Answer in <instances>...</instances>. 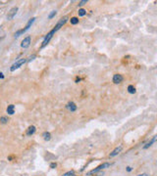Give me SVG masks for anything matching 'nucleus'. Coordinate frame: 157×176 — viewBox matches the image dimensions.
Returning a JSON list of instances; mask_svg holds the SVG:
<instances>
[{"mask_svg": "<svg viewBox=\"0 0 157 176\" xmlns=\"http://www.w3.org/2000/svg\"><path fill=\"white\" fill-rule=\"evenodd\" d=\"M34 21H35V18H34H34H31V19H30V20H29V22L27 23L26 27H24V29H22V30H18V31H16L15 34H14V36H15L16 38H17V37H19L21 34H23L24 33H26V31L31 27V25H33V24L34 23Z\"/></svg>", "mask_w": 157, "mask_h": 176, "instance_id": "f257e3e1", "label": "nucleus"}, {"mask_svg": "<svg viewBox=\"0 0 157 176\" xmlns=\"http://www.w3.org/2000/svg\"><path fill=\"white\" fill-rule=\"evenodd\" d=\"M28 61V60L26 59V58H22V59H19V60H17L13 65L11 66V68H10V71H15L16 70H18L19 68H21L24 64H25L26 62Z\"/></svg>", "mask_w": 157, "mask_h": 176, "instance_id": "f03ea898", "label": "nucleus"}, {"mask_svg": "<svg viewBox=\"0 0 157 176\" xmlns=\"http://www.w3.org/2000/svg\"><path fill=\"white\" fill-rule=\"evenodd\" d=\"M109 166H110V163H108V162H104V163H102V165H98L97 167H96V168H94V169L90 170V172L87 173V175H91V174L97 173L98 171L102 170V169H105V168H107V167H109Z\"/></svg>", "mask_w": 157, "mask_h": 176, "instance_id": "7ed1b4c3", "label": "nucleus"}, {"mask_svg": "<svg viewBox=\"0 0 157 176\" xmlns=\"http://www.w3.org/2000/svg\"><path fill=\"white\" fill-rule=\"evenodd\" d=\"M55 33V31L52 30L50 33H48L46 35H45V37H44V39H43V41H42V44H41V48H43V47H45L48 43H49V41L51 40V38L53 37V34Z\"/></svg>", "mask_w": 157, "mask_h": 176, "instance_id": "20e7f679", "label": "nucleus"}, {"mask_svg": "<svg viewBox=\"0 0 157 176\" xmlns=\"http://www.w3.org/2000/svg\"><path fill=\"white\" fill-rule=\"evenodd\" d=\"M18 7H13L11 8V9L9 10V12H8L7 14V20H9V21H11V20H13L14 17L16 15H17V12H18Z\"/></svg>", "mask_w": 157, "mask_h": 176, "instance_id": "39448f33", "label": "nucleus"}, {"mask_svg": "<svg viewBox=\"0 0 157 176\" xmlns=\"http://www.w3.org/2000/svg\"><path fill=\"white\" fill-rule=\"evenodd\" d=\"M66 22H67V17H64V18H62V19H60V20H59V22H58L57 24H56V26H55V27L53 29V30L56 33V31L59 30L64 25H65Z\"/></svg>", "mask_w": 157, "mask_h": 176, "instance_id": "423d86ee", "label": "nucleus"}, {"mask_svg": "<svg viewBox=\"0 0 157 176\" xmlns=\"http://www.w3.org/2000/svg\"><path fill=\"white\" fill-rule=\"evenodd\" d=\"M31 45V36H27L26 38L23 39V41L21 42V47L22 48H29Z\"/></svg>", "mask_w": 157, "mask_h": 176, "instance_id": "0eeeda50", "label": "nucleus"}, {"mask_svg": "<svg viewBox=\"0 0 157 176\" xmlns=\"http://www.w3.org/2000/svg\"><path fill=\"white\" fill-rule=\"evenodd\" d=\"M123 79H124V77H122V75L119 74H116L113 75V79H112V80H113L115 84H119V83L123 81Z\"/></svg>", "mask_w": 157, "mask_h": 176, "instance_id": "6e6552de", "label": "nucleus"}, {"mask_svg": "<svg viewBox=\"0 0 157 176\" xmlns=\"http://www.w3.org/2000/svg\"><path fill=\"white\" fill-rule=\"evenodd\" d=\"M66 108L70 112H76V111H77V105H76L74 102H69V103L67 104Z\"/></svg>", "mask_w": 157, "mask_h": 176, "instance_id": "1a4fd4ad", "label": "nucleus"}, {"mask_svg": "<svg viewBox=\"0 0 157 176\" xmlns=\"http://www.w3.org/2000/svg\"><path fill=\"white\" fill-rule=\"evenodd\" d=\"M122 149H123V146H119V147H117L113 152H112V153H110L109 157H110V158H113V157H115V156H117L118 154H120V152L122 151Z\"/></svg>", "mask_w": 157, "mask_h": 176, "instance_id": "9d476101", "label": "nucleus"}, {"mask_svg": "<svg viewBox=\"0 0 157 176\" xmlns=\"http://www.w3.org/2000/svg\"><path fill=\"white\" fill-rule=\"evenodd\" d=\"M35 126H34V125H31V126H30L29 128L27 129V131H26V134L28 135V136H31V135H34V133H35Z\"/></svg>", "mask_w": 157, "mask_h": 176, "instance_id": "9b49d317", "label": "nucleus"}, {"mask_svg": "<svg viewBox=\"0 0 157 176\" xmlns=\"http://www.w3.org/2000/svg\"><path fill=\"white\" fill-rule=\"evenodd\" d=\"M6 112H7V114L8 115H14L15 114V106L14 105H9L7 107V110H6Z\"/></svg>", "mask_w": 157, "mask_h": 176, "instance_id": "f8f14e48", "label": "nucleus"}, {"mask_svg": "<svg viewBox=\"0 0 157 176\" xmlns=\"http://www.w3.org/2000/svg\"><path fill=\"white\" fill-rule=\"evenodd\" d=\"M155 141H156V135H155V136H153V138H152V139H151L150 141L148 142L147 144H146V146H143V149H148V148L152 146V144L155 143Z\"/></svg>", "mask_w": 157, "mask_h": 176, "instance_id": "ddd939ff", "label": "nucleus"}, {"mask_svg": "<svg viewBox=\"0 0 157 176\" xmlns=\"http://www.w3.org/2000/svg\"><path fill=\"white\" fill-rule=\"evenodd\" d=\"M42 137H43L44 140H45V141H49V140L51 139V134L49 133V132L45 131V132H43L42 133Z\"/></svg>", "mask_w": 157, "mask_h": 176, "instance_id": "4468645a", "label": "nucleus"}, {"mask_svg": "<svg viewBox=\"0 0 157 176\" xmlns=\"http://www.w3.org/2000/svg\"><path fill=\"white\" fill-rule=\"evenodd\" d=\"M128 92L130 94H135L136 92V88L132 86V85H129L128 86Z\"/></svg>", "mask_w": 157, "mask_h": 176, "instance_id": "2eb2a0df", "label": "nucleus"}, {"mask_svg": "<svg viewBox=\"0 0 157 176\" xmlns=\"http://www.w3.org/2000/svg\"><path fill=\"white\" fill-rule=\"evenodd\" d=\"M71 24L72 25H77V24H79V19L77 17H73V18H71Z\"/></svg>", "mask_w": 157, "mask_h": 176, "instance_id": "dca6fc26", "label": "nucleus"}, {"mask_svg": "<svg viewBox=\"0 0 157 176\" xmlns=\"http://www.w3.org/2000/svg\"><path fill=\"white\" fill-rule=\"evenodd\" d=\"M86 14H87V11L84 10V9H83V8L79 10V16H80V17H83V16L86 15Z\"/></svg>", "mask_w": 157, "mask_h": 176, "instance_id": "f3484780", "label": "nucleus"}, {"mask_svg": "<svg viewBox=\"0 0 157 176\" xmlns=\"http://www.w3.org/2000/svg\"><path fill=\"white\" fill-rule=\"evenodd\" d=\"M0 122L3 123V124H5V123L8 122V118H7V117H2V118H0Z\"/></svg>", "mask_w": 157, "mask_h": 176, "instance_id": "a211bd4d", "label": "nucleus"}, {"mask_svg": "<svg viewBox=\"0 0 157 176\" xmlns=\"http://www.w3.org/2000/svg\"><path fill=\"white\" fill-rule=\"evenodd\" d=\"M63 176H76V175H75L74 170H71V171H68V172H66Z\"/></svg>", "mask_w": 157, "mask_h": 176, "instance_id": "6ab92c4d", "label": "nucleus"}, {"mask_svg": "<svg viewBox=\"0 0 157 176\" xmlns=\"http://www.w3.org/2000/svg\"><path fill=\"white\" fill-rule=\"evenodd\" d=\"M56 13H57V12H56L55 10H53V11H51V13L48 15V19H52L54 17V16L56 15Z\"/></svg>", "mask_w": 157, "mask_h": 176, "instance_id": "aec40b11", "label": "nucleus"}, {"mask_svg": "<svg viewBox=\"0 0 157 176\" xmlns=\"http://www.w3.org/2000/svg\"><path fill=\"white\" fill-rule=\"evenodd\" d=\"M87 2V0H82V1H80L79 2V6H83V5H84Z\"/></svg>", "mask_w": 157, "mask_h": 176, "instance_id": "412c9836", "label": "nucleus"}, {"mask_svg": "<svg viewBox=\"0 0 157 176\" xmlns=\"http://www.w3.org/2000/svg\"><path fill=\"white\" fill-rule=\"evenodd\" d=\"M56 166H57V163H56V162H52L51 165H50V168H55Z\"/></svg>", "mask_w": 157, "mask_h": 176, "instance_id": "4be33fe9", "label": "nucleus"}, {"mask_svg": "<svg viewBox=\"0 0 157 176\" xmlns=\"http://www.w3.org/2000/svg\"><path fill=\"white\" fill-rule=\"evenodd\" d=\"M34 58H35V55H33V56H31V57H30V59H29V60H28V61H29V62H30V61H33V60H34Z\"/></svg>", "mask_w": 157, "mask_h": 176, "instance_id": "5701e85b", "label": "nucleus"}, {"mask_svg": "<svg viewBox=\"0 0 157 176\" xmlns=\"http://www.w3.org/2000/svg\"><path fill=\"white\" fill-rule=\"evenodd\" d=\"M138 176H148V174H146V173H142V174H139Z\"/></svg>", "mask_w": 157, "mask_h": 176, "instance_id": "b1692460", "label": "nucleus"}, {"mask_svg": "<svg viewBox=\"0 0 157 176\" xmlns=\"http://www.w3.org/2000/svg\"><path fill=\"white\" fill-rule=\"evenodd\" d=\"M127 170L129 171V172H130V171H132V167H131V166H128V167H127Z\"/></svg>", "mask_w": 157, "mask_h": 176, "instance_id": "393cba45", "label": "nucleus"}, {"mask_svg": "<svg viewBox=\"0 0 157 176\" xmlns=\"http://www.w3.org/2000/svg\"><path fill=\"white\" fill-rule=\"evenodd\" d=\"M4 77H3V74H1V73H0V78H3Z\"/></svg>", "mask_w": 157, "mask_h": 176, "instance_id": "a878e982", "label": "nucleus"}]
</instances>
